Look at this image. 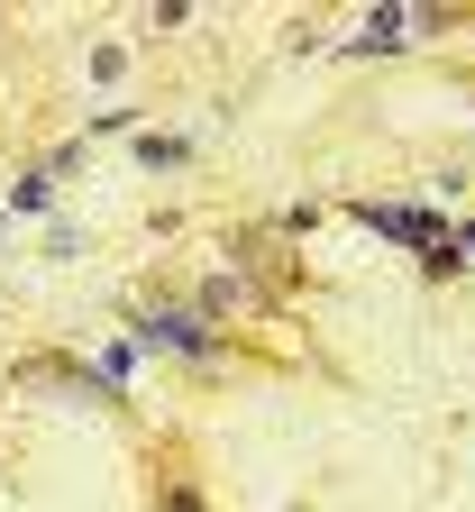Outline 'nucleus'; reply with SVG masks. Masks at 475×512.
Here are the masks:
<instances>
[{
    "mask_svg": "<svg viewBox=\"0 0 475 512\" xmlns=\"http://www.w3.org/2000/svg\"><path fill=\"white\" fill-rule=\"evenodd\" d=\"M466 238H475V229H466Z\"/></svg>",
    "mask_w": 475,
    "mask_h": 512,
    "instance_id": "nucleus-5",
    "label": "nucleus"
},
{
    "mask_svg": "<svg viewBox=\"0 0 475 512\" xmlns=\"http://www.w3.org/2000/svg\"><path fill=\"white\" fill-rule=\"evenodd\" d=\"M421 275H457V238H430L421 247Z\"/></svg>",
    "mask_w": 475,
    "mask_h": 512,
    "instance_id": "nucleus-3",
    "label": "nucleus"
},
{
    "mask_svg": "<svg viewBox=\"0 0 475 512\" xmlns=\"http://www.w3.org/2000/svg\"><path fill=\"white\" fill-rule=\"evenodd\" d=\"M412 28H439V19H430V10H375L348 46H357V55H393V37H412Z\"/></svg>",
    "mask_w": 475,
    "mask_h": 512,
    "instance_id": "nucleus-2",
    "label": "nucleus"
},
{
    "mask_svg": "<svg viewBox=\"0 0 475 512\" xmlns=\"http://www.w3.org/2000/svg\"><path fill=\"white\" fill-rule=\"evenodd\" d=\"M138 339H165V348H183V357H220L211 311H138Z\"/></svg>",
    "mask_w": 475,
    "mask_h": 512,
    "instance_id": "nucleus-1",
    "label": "nucleus"
},
{
    "mask_svg": "<svg viewBox=\"0 0 475 512\" xmlns=\"http://www.w3.org/2000/svg\"><path fill=\"white\" fill-rule=\"evenodd\" d=\"M138 156H147V165H183V156H192V138H147Z\"/></svg>",
    "mask_w": 475,
    "mask_h": 512,
    "instance_id": "nucleus-4",
    "label": "nucleus"
}]
</instances>
